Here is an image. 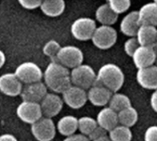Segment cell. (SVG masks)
<instances>
[{
	"mask_svg": "<svg viewBox=\"0 0 157 141\" xmlns=\"http://www.w3.org/2000/svg\"><path fill=\"white\" fill-rule=\"evenodd\" d=\"M155 50L153 46H140L132 55V60L137 68L142 69L151 66L155 62Z\"/></svg>",
	"mask_w": 157,
	"mask_h": 141,
	"instance_id": "9a60e30c",
	"label": "cell"
},
{
	"mask_svg": "<svg viewBox=\"0 0 157 141\" xmlns=\"http://www.w3.org/2000/svg\"><path fill=\"white\" fill-rule=\"evenodd\" d=\"M63 141H91V140L87 135H84L82 134H74L66 136V138Z\"/></svg>",
	"mask_w": 157,
	"mask_h": 141,
	"instance_id": "836d02e7",
	"label": "cell"
},
{
	"mask_svg": "<svg viewBox=\"0 0 157 141\" xmlns=\"http://www.w3.org/2000/svg\"><path fill=\"white\" fill-rule=\"evenodd\" d=\"M91 40L97 48L109 49L117 43V32L112 26L100 25L96 27Z\"/></svg>",
	"mask_w": 157,
	"mask_h": 141,
	"instance_id": "277c9868",
	"label": "cell"
},
{
	"mask_svg": "<svg viewBox=\"0 0 157 141\" xmlns=\"http://www.w3.org/2000/svg\"><path fill=\"white\" fill-rule=\"evenodd\" d=\"M44 83L54 93L62 94L71 86L70 72L57 61H51L43 74Z\"/></svg>",
	"mask_w": 157,
	"mask_h": 141,
	"instance_id": "6da1fadb",
	"label": "cell"
},
{
	"mask_svg": "<svg viewBox=\"0 0 157 141\" xmlns=\"http://www.w3.org/2000/svg\"><path fill=\"white\" fill-rule=\"evenodd\" d=\"M108 134V132L107 131H105L104 128H102L101 126H99V125H97L94 130H93V132L88 135V137H89V139L91 140V141H93V140H94V139H96V138H99V137H101V136H103V135H107Z\"/></svg>",
	"mask_w": 157,
	"mask_h": 141,
	"instance_id": "d6a6232c",
	"label": "cell"
},
{
	"mask_svg": "<svg viewBox=\"0 0 157 141\" xmlns=\"http://www.w3.org/2000/svg\"><path fill=\"white\" fill-rule=\"evenodd\" d=\"M150 104H151V109L157 113V89L153 90L150 99Z\"/></svg>",
	"mask_w": 157,
	"mask_h": 141,
	"instance_id": "e575fe53",
	"label": "cell"
},
{
	"mask_svg": "<svg viewBox=\"0 0 157 141\" xmlns=\"http://www.w3.org/2000/svg\"><path fill=\"white\" fill-rule=\"evenodd\" d=\"M152 2H154L155 4H157V0H153V1Z\"/></svg>",
	"mask_w": 157,
	"mask_h": 141,
	"instance_id": "ab89813d",
	"label": "cell"
},
{
	"mask_svg": "<svg viewBox=\"0 0 157 141\" xmlns=\"http://www.w3.org/2000/svg\"><path fill=\"white\" fill-rule=\"evenodd\" d=\"M117 118H118V124L127 126V127H132L136 124L139 119V114L137 110L129 106L120 111L117 112Z\"/></svg>",
	"mask_w": 157,
	"mask_h": 141,
	"instance_id": "cb8c5ba5",
	"label": "cell"
},
{
	"mask_svg": "<svg viewBox=\"0 0 157 141\" xmlns=\"http://www.w3.org/2000/svg\"><path fill=\"white\" fill-rule=\"evenodd\" d=\"M153 47H154V50H155V55H156V56H155V62H154V64L157 66V46H155V45H154V46H153Z\"/></svg>",
	"mask_w": 157,
	"mask_h": 141,
	"instance_id": "f35d334b",
	"label": "cell"
},
{
	"mask_svg": "<svg viewBox=\"0 0 157 141\" xmlns=\"http://www.w3.org/2000/svg\"><path fill=\"white\" fill-rule=\"evenodd\" d=\"M140 27L139 20H138V11L133 10L128 13L123 17V19L120 22L119 29L120 32L128 36V37H134L136 36L137 31Z\"/></svg>",
	"mask_w": 157,
	"mask_h": 141,
	"instance_id": "d6986e66",
	"label": "cell"
},
{
	"mask_svg": "<svg viewBox=\"0 0 157 141\" xmlns=\"http://www.w3.org/2000/svg\"><path fill=\"white\" fill-rule=\"evenodd\" d=\"M64 101L62 97L56 93H47L41 100L40 106L44 117L53 118L56 116L63 109Z\"/></svg>",
	"mask_w": 157,
	"mask_h": 141,
	"instance_id": "8fae6325",
	"label": "cell"
},
{
	"mask_svg": "<svg viewBox=\"0 0 157 141\" xmlns=\"http://www.w3.org/2000/svg\"><path fill=\"white\" fill-rule=\"evenodd\" d=\"M66 8L65 0H43L40 9L42 12L47 16L56 18L60 16Z\"/></svg>",
	"mask_w": 157,
	"mask_h": 141,
	"instance_id": "44dd1931",
	"label": "cell"
},
{
	"mask_svg": "<svg viewBox=\"0 0 157 141\" xmlns=\"http://www.w3.org/2000/svg\"><path fill=\"white\" fill-rule=\"evenodd\" d=\"M117 19L118 15L110 9L107 3L99 6L95 10V20L101 23V25L112 26L117 22Z\"/></svg>",
	"mask_w": 157,
	"mask_h": 141,
	"instance_id": "7402d4cb",
	"label": "cell"
},
{
	"mask_svg": "<svg viewBox=\"0 0 157 141\" xmlns=\"http://www.w3.org/2000/svg\"><path fill=\"white\" fill-rule=\"evenodd\" d=\"M14 74L22 84L28 85L42 81L44 72L36 63L25 61L16 68Z\"/></svg>",
	"mask_w": 157,
	"mask_h": 141,
	"instance_id": "52a82bcc",
	"label": "cell"
},
{
	"mask_svg": "<svg viewBox=\"0 0 157 141\" xmlns=\"http://www.w3.org/2000/svg\"><path fill=\"white\" fill-rule=\"evenodd\" d=\"M47 89L48 88L46 87L45 84L42 81L28 84L22 87L20 96L21 97L22 100L40 103L41 100L44 98V96L48 93Z\"/></svg>",
	"mask_w": 157,
	"mask_h": 141,
	"instance_id": "5bb4252c",
	"label": "cell"
},
{
	"mask_svg": "<svg viewBox=\"0 0 157 141\" xmlns=\"http://www.w3.org/2000/svg\"><path fill=\"white\" fill-rule=\"evenodd\" d=\"M156 34H157V28L151 25H140L136 38L140 44V46H153L156 44Z\"/></svg>",
	"mask_w": 157,
	"mask_h": 141,
	"instance_id": "ffe728a7",
	"label": "cell"
},
{
	"mask_svg": "<svg viewBox=\"0 0 157 141\" xmlns=\"http://www.w3.org/2000/svg\"><path fill=\"white\" fill-rule=\"evenodd\" d=\"M125 82V75L121 68L114 63L104 64L96 74V83L111 92H118Z\"/></svg>",
	"mask_w": 157,
	"mask_h": 141,
	"instance_id": "7a4b0ae2",
	"label": "cell"
},
{
	"mask_svg": "<svg viewBox=\"0 0 157 141\" xmlns=\"http://www.w3.org/2000/svg\"><path fill=\"white\" fill-rule=\"evenodd\" d=\"M129 106H131L130 99L127 95H125L123 93H119V92L113 93L110 98V100L108 102V107L117 112H118Z\"/></svg>",
	"mask_w": 157,
	"mask_h": 141,
	"instance_id": "d4e9b609",
	"label": "cell"
},
{
	"mask_svg": "<svg viewBox=\"0 0 157 141\" xmlns=\"http://www.w3.org/2000/svg\"><path fill=\"white\" fill-rule=\"evenodd\" d=\"M96 27L95 20L88 17H82L72 22L70 26V32L75 39L80 41H87L91 40Z\"/></svg>",
	"mask_w": 157,
	"mask_h": 141,
	"instance_id": "8992f818",
	"label": "cell"
},
{
	"mask_svg": "<svg viewBox=\"0 0 157 141\" xmlns=\"http://www.w3.org/2000/svg\"><path fill=\"white\" fill-rule=\"evenodd\" d=\"M20 5L25 10H35L40 8L43 0H18Z\"/></svg>",
	"mask_w": 157,
	"mask_h": 141,
	"instance_id": "4dcf8cb0",
	"label": "cell"
},
{
	"mask_svg": "<svg viewBox=\"0 0 157 141\" xmlns=\"http://www.w3.org/2000/svg\"><path fill=\"white\" fill-rule=\"evenodd\" d=\"M23 84L18 79L14 73H7L0 75V92L9 97L20 96Z\"/></svg>",
	"mask_w": 157,
	"mask_h": 141,
	"instance_id": "7c38bea8",
	"label": "cell"
},
{
	"mask_svg": "<svg viewBox=\"0 0 157 141\" xmlns=\"http://www.w3.org/2000/svg\"><path fill=\"white\" fill-rule=\"evenodd\" d=\"M96 119L90 116H82L78 119V130L84 135H89L97 126Z\"/></svg>",
	"mask_w": 157,
	"mask_h": 141,
	"instance_id": "4316f807",
	"label": "cell"
},
{
	"mask_svg": "<svg viewBox=\"0 0 157 141\" xmlns=\"http://www.w3.org/2000/svg\"><path fill=\"white\" fill-rule=\"evenodd\" d=\"M108 136L111 141H131L132 132L129 127L117 124L108 132Z\"/></svg>",
	"mask_w": 157,
	"mask_h": 141,
	"instance_id": "484cf974",
	"label": "cell"
},
{
	"mask_svg": "<svg viewBox=\"0 0 157 141\" xmlns=\"http://www.w3.org/2000/svg\"><path fill=\"white\" fill-rule=\"evenodd\" d=\"M140 46V44L137 40V38L134 37H128V39L126 40V42L124 43V51L125 53L129 56L132 57L133 53L136 51V49Z\"/></svg>",
	"mask_w": 157,
	"mask_h": 141,
	"instance_id": "f546056e",
	"label": "cell"
},
{
	"mask_svg": "<svg viewBox=\"0 0 157 141\" xmlns=\"http://www.w3.org/2000/svg\"><path fill=\"white\" fill-rule=\"evenodd\" d=\"M70 81L71 85L87 90L96 83V73L92 66L82 63L71 69Z\"/></svg>",
	"mask_w": 157,
	"mask_h": 141,
	"instance_id": "3957f363",
	"label": "cell"
},
{
	"mask_svg": "<svg viewBox=\"0 0 157 141\" xmlns=\"http://www.w3.org/2000/svg\"><path fill=\"white\" fill-rule=\"evenodd\" d=\"M136 80L145 89H157V66L153 64L146 68L139 69L136 74Z\"/></svg>",
	"mask_w": 157,
	"mask_h": 141,
	"instance_id": "4fadbf2b",
	"label": "cell"
},
{
	"mask_svg": "<svg viewBox=\"0 0 157 141\" xmlns=\"http://www.w3.org/2000/svg\"><path fill=\"white\" fill-rule=\"evenodd\" d=\"M56 130L65 136L76 134L78 130V118L73 115H66L57 122Z\"/></svg>",
	"mask_w": 157,
	"mask_h": 141,
	"instance_id": "603a6c76",
	"label": "cell"
},
{
	"mask_svg": "<svg viewBox=\"0 0 157 141\" xmlns=\"http://www.w3.org/2000/svg\"><path fill=\"white\" fill-rule=\"evenodd\" d=\"M6 62V55L5 53L0 49V69H1Z\"/></svg>",
	"mask_w": 157,
	"mask_h": 141,
	"instance_id": "8d00e7d4",
	"label": "cell"
},
{
	"mask_svg": "<svg viewBox=\"0 0 157 141\" xmlns=\"http://www.w3.org/2000/svg\"><path fill=\"white\" fill-rule=\"evenodd\" d=\"M96 122L99 126L109 132L118 124L117 112L109 107H105L98 112Z\"/></svg>",
	"mask_w": 157,
	"mask_h": 141,
	"instance_id": "ac0fdd59",
	"label": "cell"
},
{
	"mask_svg": "<svg viewBox=\"0 0 157 141\" xmlns=\"http://www.w3.org/2000/svg\"><path fill=\"white\" fill-rule=\"evenodd\" d=\"M83 59L84 55L80 47L75 46H61L56 61L67 69H73L82 64Z\"/></svg>",
	"mask_w": 157,
	"mask_h": 141,
	"instance_id": "5b68a950",
	"label": "cell"
},
{
	"mask_svg": "<svg viewBox=\"0 0 157 141\" xmlns=\"http://www.w3.org/2000/svg\"><path fill=\"white\" fill-rule=\"evenodd\" d=\"M93 141H111V139H110V137L108 136V134H107V135H103V136H101L99 138H96V139H94Z\"/></svg>",
	"mask_w": 157,
	"mask_h": 141,
	"instance_id": "74e56055",
	"label": "cell"
},
{
	"mask_svg": "<svg viewBox=\"0 0 157 141\" xmlns=\"http://www.w3.org/2000/svg\"><path fill=\"white\" fill-rule=\"evenodd\" d=\"M62 99L71 109H81L88 101L87 91L71 85L67 90L62 93Z\"/></svg>",
	"mask_w": 157,
	"mask_h": 141,
	"instance_id": "30bf717a",
	"label": "cell"
},
{
	"mask_svg": "<svg viewBox=\"0 0 157 141\" xmlns=\"http://www.w3.org/2000/svg\"><path fill=\"white\" fill-rule=\"evenodd\" d=\"M144 141H157V125H151L146 129Z\"/></svg>",
	"mask_w": 157,
	"mask_h": 141,
	"instance_id": "1f68e13d",
	"label": "cell"
},
{
	"mask_svg": "<svg viewBox=\"0 0 157 141\" xmlns=\"http://www.w3.org/2000/svg\"><path fill=\"white\" fill-rule=\"evenodd\" d=\"M0 141H18V139L12 134H2L0 135Z\"/></svg>",
	"mask_w": 157,
	"mask_h": 141,
	"instance_id": "d590c367",
	"label": "cell"
},
{
	"mask_svg": "<svg viewBox=\"0 0 157 141\" xmlns=\"http://www.w3.org/2000/svg\"><path fill=\"white\" fill-rule=\"evenodd\" d=\"M18 117L24 123L33 124L43 117L40 103L22 100L17 108Z\"/></svg>",
	"mask_w": 157,
	"mask_h": 141,
	"instance_id": "9c48e42d",
	"label": "cell"
},
{
	"mask_svg": "<svg viewBox=\"0 0 157 141\" xmlns=\"http://www.w3.org/2000/svg\"><path fill=\"white\" fill-rule=\"evenodd\" d=\"M31 125L32 134L38 141H52L56 136V126L52 118L43 116Z\"/></svg>",
	"mask_w": 157,
	"mask_h": 141,
	"instance_id": "ba28073f",
	"label": "cell"
},
{
	"mask_svg": "<svg viewBox=\"0 0 157 141\" xmlns=\"http://www.w3.org/2000/svg\"><path fill=\"white\" fill-rule=\"evenodd\" d=\"M138 20L140 25L157 26V4L149 2L140 7L138 10Z\"/></svg>",
	"mask_w": 157,
	"mask_h": 141,
	"instance_id": "e0dca14e",
	"label": "cell"
},
{
	"mask_svg": "<svg viewBox=\"0 0 157 141\" xmlns=\"http://www.w3.org/2000/svg\"><path fill=\"white\" fill-rule=\"evenodd\" d=\"M155 46H157V34H156V44H155Z\"/></svg>",
	"mask_w": 157,
	"mask_h": 141,
	"instance_id": "60d3db41",
	"label": "cell"
},
{
	"mask_svg": "<svg viewBox=\"0 0 157 141\" xmlns=\"http://www.w3.org/2000/svg\"><path fill=\"white\" fill-rule=\"evenodd\" d=\"M113 92H111L106 87L94 84L92 87H90L87 91L88 100L94 105L97 107H105L108 105L110 98Z\"/></svg>",
	"mask_w": 157,
	"mask_h": 141,
	"instance_id": "2e32d148",
	"label": "cell"
},
{
	"mask_svg": "<svg viewBox=\"0 0 157 141\" xmlns=\"http://www.w3.org/2000/svg\"><path fill=\"white\" fill-rule=\"evenodd\" d=\"M61 48L60 44L56 40H49L43 47V53L51 58V61H56V56Z\"/></svg>",
	"mask_w": 157,
	"mask_h": 141,
	"instance_id": "83f0119b",
	"label": "cell"
},
{
	"mask_svg": "<svg viewBox=\"0 0 157 141\" xmlns=\"http://www.w3.org/2000/svg\"><path fill=\"white\" fill-rule=\"evenodd\" d=\"M107 5L117 15L128 10L131 6V0H107Z\"/></svg>",
	"mask_w": 157,
	"mask_h": 141,
	"instance_id": "f1b7e54d",
	"label": "cell"
}]
</instances>
